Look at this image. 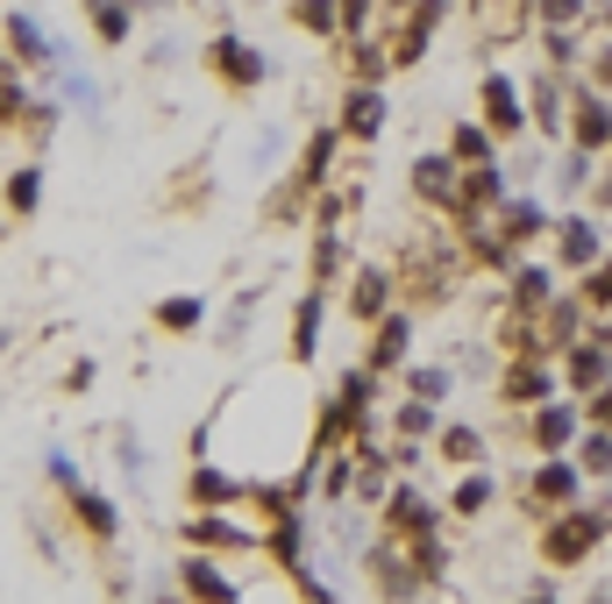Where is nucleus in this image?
Returning <instances> with one entry per match:
<instances>
[{"mask_svg": "<svg viewBox=\"0 0 612 604\" xmlns=\"http://www.w3.org/2000/svg\"><path fill=\"white\" fill-rule=\"evenodd\" d=\"M577 470H585L591 483H612V427H599V420H585V434L570 441Z\"/></svg>", "mask_w": 612, "mask_h": 604, "instance_id": "obj_29", "label": "nucleus"}, {"mask_svg": "<svg viewBox=\"0 0 612 604\" xmlns=\"http://www.w3.org/2000/svg\"><path fill=\"white\" fill-rule=\"evenodd\" d=\"M36 206H43V164H22L8 178V214H36Z\"/></svg>", "mask_w": 612, "mask_h": 604, "instance_id": "obj_38", "label": "nucleus"}, {"mask_svg": "<svg viewBox=\"0 0 612 604\" xmlns=\"http://www.w3.org/2000/svg\"><path fill=\"white\" fill-rule=\"evenodd\" d=\"M0 349H8V335H0Z\"/></svg>", "mask_w": 612, "mask_h": 604, "instance_id": "obj_48", "label": "nucleus"}, {"mask_svg": "<svg viewBox=\"0 0 612 604\" xmlns=\"http://www.w3.org/2000/svg\"><path fill=\"white\" fill-rule=\"evenodd\" d=\"M407 391L413 399H449V370L442 362H407Z\"/></svg>", "mask_w": 612, "mask_h": 604, "instance_id": "obj_40", "label": "nucleus"}, {"mask_svg": "<svg viewBox=\"0 0 612 604\" xmlns=\"http://www.w3.org/2000/svg\"><path fill=\"white\" fill-rule=\"evenodd\" d=\"M605 534H612V512H599V505L585 512V497H577V505L542 512L534 555H542V569H585L591 555H599V540H605Z\"/></svg>", "mask_w": 612, "mask_h": 604, "instance_id": "obj_1", "label": "nucleus"}, {"mask_svg": "<svg viewBox=\"0 0 612 604\" xmlns=\"http://www.w3.org/2000/svg\"><path fill=\"white\" fill-rule=\"evenodd\" d=\"M556 391H563V377L548 370V356H505V370H499V399L513 405V413H527V405L556 399Z\"/></svg>", "mask_w": 612, "mask_h": 604, "instance_id": "obj_5", "label": "nucleus"}, {"mask_svg": "<svg viewBox=\"0 0 612 604\" xmlns=\"http://www.w3.org/2000/svg\"><path fill=\"white\" fill-rule=\"evenodd\" d=\"M385 114H392V108H385L378 86L349 79V93H342V121H335L342 143H378V135H385Z\"/></svg>", "mask_w": 612, "mask_h": 604, "instance_id": "obj_11", "label": "nucleus"}, {"mask_svg": "<svg viewBox=\"0 0 612 604\" xmlns=\"http://www.w3.org/2000/svg\"><path fill=\"white\" fill-rule=\"evenodd\" d=\"M413 200H427L435 214H456V206H463V164L449 157V149L413 157Z\"/></svg>", "mask_w": 612, "mask_h": 604, "instance_id": "obj_6", "label": "nucleus"}, {"mask_svg": "<svg viewBox=\"0 0 612 604\" xmlns=\"http://www.w3.org/2000/svg\"><path fill=\"white\" fill-rule=\"evenodd\" d=\"M151 321L164 327V335H200L207 299H200V292H171V299H157V313H151Z\"/></svg>", "mask_w": 612, "mask_h": 604, "instance_id": "obj_30", "label": "nucleus"}, {"mask_svg": "<svg viewBox=\"0 0 612 604\" xmlns=\"http://www.w3.org/2000/svg\"><path fill=\"white\" fill-rule=\"evenodd\" d=\"M505 192H513V186H505V164H499V157H485V164H463V206L491 214V206H499ZM463 206H456V214H463Z\"/></svg>", "mask_w": 612, "mask_h": 604, "instance_id": "obj_23", "label": "nucleus"}, {"mask_svg": "<svg viewBox=\"0 0 612 604\" xmlns=\"http://www.w3.org/2000/svg\"><path fill=\"white\" fill-rule=\"evenodd\" d=\"M407 555H413V569H421L427 591H435V583L449 577V548H442V534H413V540H407Z\"/></svg>", "mask_w": 612, "mask_h": 604, "instance_id": "obj_35", "label": "nucleus"}, {"mask_svg": "<svg viewBox=\"0 0 612 604\" xmlns=\"http://www.w3.org/2000/svg\"><path fill=\"white\" fill-rule=\"evenodd\" d=\"M385 8H407V0H385Z\"/></svg>", "mask_w": 612, "mask_h": 604, "instance_id": "obj_47", "label": "nucleus"}, {"mask_svg": "<svg viewBox=\"0 0 612 604\" xmlns=\"http://www.w3.org/2000/svg\"><path fill=\"white\" fill-rule=\"evenodd\" d=\"M286 14L307 29V36H342V8H335V0H292Z\"/></svg>", "mask_w": 612, "mask_h": 604, "instance_id": "obj_36", "label": "nucleus"}, {"mask_svg": "<svg viewBox=\"0 0 612 604\" xmlns=\"http://www.w3.org/2000/svg\"><path fill=\"white\" fill-rule=\"evenodd\" d=\"M407 349H413V306H392L370 321V370H407Z\"/></svg>", "mask_w": 612, "mask_h": 604, "instance_id": "obj_14", "label": "nucleus"}, {"mask_svg": "<svg viewBox=\"0 0 612 604\" xmlns=\"http://www.w3.org/2000/svg\"><path fill=\"white\" fill-rule=\"evenodd\" d=\"M491 497H499V483L485 477V462H470L463 483L449 491V512H456V519H477V512H491Z\"/></svg>", "mask_w": 612, "mask_h": 604, "instance_id": "obj_31", "label": "nucleus"}, {"mask_svg": "<svg viewBox=\"0 0 612 604\" xmlns=\"http://www.w3.org/2000/svg\"><path fill=\"white\" fill-rule=\"evenodd\" d=\"M520 497H527V512L534 505H548V512L577 505V497H585V470H577V456H570V448H563V456H542L527 477H520Z\"/></svg>", "mask_w": 612, "mask_h": 604, "instance_id": "obj_2", "label": "nucleus"}, {"mask_svg": "<svg viewBox=\"0 0 612 604\" xmlns=\"http://www.w3.org/2000/svg\"><path fill=\"white\" fill-rule=\"evenodd\" d=\"M570 143L591 149V157L612 149V100L599 93V86H577L570 93Z\"/></svg>", "mask_w": 612, "mask_h": 604, "instance_id": "obj_12", "label": "nucleus"}, {"mask_svg": "<svg viewBox=\"0 0 612 604\" xmlns=\"http://www.w3.org/2000/svg\"><path fill=\"white\" fill-rule=\"evenodd\" d=\"M385 526H392L399 540H413V534H442V505L421 491L413 477H392V491H385Z\"/></svg>", "mask_w": 612, "mask_h": 604, "instance_id": "obj_4", "label": "nucleus"}, {"mask_svg": "<svg viewBox=\"0 0 612 604\" xmlns=\"http://www.w3.org/2000/svg\"><path fill=\"white\" fill-rule=\"evenodd\" d=\"M8 57H14L22 71H57V57H65V51H57V43L43 36V22H36V14H22V8H14V14H8Z\"/></svg>", "mask_w": 612, "mask_h": 604, "instance_id": "obj_16", "label": "nucleus"}, {"mask_svg": "<svg viewBox=\"0 0 612 604\" xmlns=\"http://www.w3.org/2000/svg\"><path fill=\"white\" fill-rule=\"evenodd\" d=\"M51 477H57V491H71V483H79V470H71L65 448H51Z\"/></svg>", "mask_w": 612, "mask_h": 604, "instance_id": "obj_46", "label": "nucleus"}, {"mask_svg": "<svg viewBox=\"0 0 612 604\" xmlns=\"http://www.w3.org/2000/svg\"><path fill=\"white\" fill-rule=\"evenodd\" d=\"M342 284H349V292H342V306H349L356 313V321H378V313H392V270H385V264H349V278H342Z\"/></svg>", "mask_w": 612, "mask_h": 604, "instance_id": "obj_10", "label": "nucleus"}, {"mask_svg": "<svg viewBox=\"0 0 612 604\" xmlns=\"http://www.w3.org/2000/svg\"><path fill=\"white\" fill-rule=\"evenodd\" d=\"M186 540L192 548H214V555H249V548H264L249 526H235V519H221V512H207V505H192V519H186Z\"/></svg>", "mask_w": 612, "mask_h": 604, "instance_id": "obj_15", "label": "nucleus"}, {"mask_svg": "<svg viewBox=\"0 0 612 604\" xmlns=\"http://www.w3.org/2000/svg\"><path fill=\"white\" fill-rule=\"evenodd\" d=\"M585 178H591V149H570L556 171V192H585Z\"/></svg>", "mask_w": 612, "mask_h": 604, "instance_id": "obj_42", "label": "nucleus"}, {"mask_svg": "<svg viewBox=\"0 0 612 604\" xmlns=\"http://www.w3.org/2000/svg\"><path fill=\"white\" fill-rule=\"evenodd\" d=\"M548 235H556V264L570 270V278H577V270H591V264L605 256V228H599L591 214H563Z\"/></svg>", "mask_w": 612, "mask_h": 604, "instance_id": "obj_9", "label": "nucleus"}, {"mask_svg": "<svg viewBox=\"0 0 612 604\" xmlns=\"http://www.w3.org/2000/svg\"><path fill=\"white\" fill-rule=\"evenodd\" d=\"M491 143H499V135H491L485 121H456V135H449V157H456V164H485V157H491Z\"/></svg>", "mask_w": 612, "mask_h": 604, "instance_id": "obj_37", "label": "nucleus"}, {"mask_svg": "<svg viewBox=\"0 0 612 604\" xmlns=\"http://www.w3.org/2000/svg\"><path fill=\"white\" fill-rule=\"evenodd\" d=\"M577 292H585L591 313H612V256H599L591 270H577Z\"/></svg>", "mask_w": 612, "mask_h": 604, "instance_id": "obj_39", "label": "nucleus"}, {"mask_svg": "<svg viewBox=\"0 0 612 604\" xmlns=\"http://www.w3.org/2000/svg\"><path fill=\"white\" fill-rule=\"evenodd\" d=\"M435 456L449 462V470H470V462L491 456V441H485V427H470V420H449V427L435 434Z\"/></svg>", "mask_w": 612, "mask_h": 604, "instance_id": "obj_24", "label": "nucleus"}, {"mask_svg": "<svg viewBox=\"0 0 612 604\" xmlns=\"http://www.w3.org/2000/svg\"><path fill=\"white\" fill-rule=\"evenodd\" d=\"M335 149H342V128H313L307 149H300V164H292V186H300V192H321L327 178H335Z\"/></svg>", "mask_w": 612, "mask_h": 604, "instance_id": "obj_20", "label": "nucleus"}, {"mask_svg": "<svg viewBox=\"0 0 612 604\" xmlns=\"http://www.w3.org/2000/svg\"><path fill=\"white\" fill-rule=\"evenodd\" d=\"M491 228L513 242V249H534V242L556 228V214H548V206L534 200V192H505V200L491 206Z\"/></svg>", "mask_w": 612, "mask_h": 604, "instance_id": "obj_7", "label": "nucleus"}, {"mask_svg": "<svg viewBox=\"0 0 612 604\" xmlns=\"http://www.w3.org/2000/svg\"><path fill=\"white\" fill-rule=\"evenodd\" d=\"M612 377V349L605 342H570V349H563V384H570V399H591V391H599Z\"/></svg>", "mask_w": 612, "mask_h": 604, "instance_id": "obj_17", "label": "nucleus"}, {"mask_svg": "<svg viewBox=\"0 0 612 604\" xmlns=\"http://www.w3.org/2000/svg\"><path fill=\"white\" fill-rule=\"evenodd\" d=\"M585 420H599V427H612V377H605L599 391H591V413H585Z\"/></svg>", "mask_w": 612, "mask_h": 604, "instance_id": "obj_45", "label": "nucleus"}, {"mask_svg": "<svg viewBox=\"0 0 612 604\" xmlns=\"http://www.w3.org/2000/svg\"><path fill=\"white\" fill-rule=\"evenodd\" d=\"M178 591H186V597L235 604V597H243V583H235V577H221V562H214V555H186V562H178Z\"/></svg>", "mask_w": 612, "mask_h": 604, "instance_id": "obj_19", "label": "nucleus"}, {"mask_svg": "<svg viewBox=\"0 0 612 604\" xmlns=\"http://www.w3.org/2000/svg\"><path fill=\"white\" fill-rule=\"evenodd\" d=\"M207 71H214L221 86H235V93H249V86L271 79V65H264V51L249 36H235V29H221L214 43H207Z\"/></svg>", "mask_w": 612, "mask_h": 604, "instance_id": "obj_3", "label": "nucleus"}, {"mask_svg": "<svg viewBox=\"0 0 612 604\" xmlns=\"http://www.w3.org/2000/svg\"><path fill=\"white\" fill-rule=\"evenodd\" d=\"M542 51H548V65H556V71H577V65H585V36H577V22H548L542 29Z\"/></svg>", "mask_w": 612, "mask_h": 604, "instance_id": "obj_34", "label": "nucleus"}, {"mask_svg": "<svg viewBox=\"0 0 612 604\" xmlns=\"http://www.w3.org/2000/svg\"><path fill=\"white\" fill-rule=\"evenodd\" d=\"M477 100H485V128L491 135H520L527 128V93H520L505 71H485V79H477Z\"/></svg>", "mask_w": 612, "mask_h": 604, "instance_id": "obj_13", "label": "nucleus"}, {"mask_svg": "<svg viewBox=\"0 0 612 604\" xmlns=\"http://www.w3.org/2000/svg\"><path fill=\"white\" fill-rule=\"evenodd\" d=\"M86 22H93V36L108 43V51H122V43L136 36V0H86Z\"/></svg>", "mask_w": 612, "mask_h": 604, "instance_id": "obj_26", "label": "nucleus"}, {"mask_svg": "<svg viewBox=\"0 0 612 604\" xmlns=\"http://www.w3.org/2000/svg\"><path fill=\"white\" fill-rule=\"evenodd\" d=\"M71 519H79L86 526V534H93V540H114V534H122V512H114L108 505V497H100V491H86V483H71Z\"/></svg>", "mask_w": 612, "mask_h": 604, "instance_id": "obj_27", "label": "nucleus"}, {"mask_svg": "<svg viewBox=\"0 0 612 604\" xmlns=\"http://www.w3.org/2000/svg\"><path fill=\"white\" fill-rule=\"evenodd\" d=\"M591 86H599V93H612V43H599V51H591Z\"/></svg>", "mask_w": 612, "mask_h": 604, "instance_id": "obj_44", "label": "nucleus"}, {"mask_svg": "<svg viewBox=\"0 0 612 604\" xmlns=\"http://www.w3.org/2000/svg\"><path fill=\"white\" fill-rule=\"evenodd\" d=\"M548 22H577V29H585L591 22V0H534V29H548Z\"/></svg>", "mask_w": 612, "mask_h": 604, "instance_id": "obj_41", "label": "nucleus"}, {"mask_svg": "<svg viewBox=\"0 0 612 604\" xmlns=\"http://www.w3.org/2000/svg\"><path fill=\"white\" fill-rule=\"evenodd\" d=\"M335 8H342V43H349V36H364V22H370L378 0H335Z\"/></svg>", "mask_w": 612, "mask_h": 604, "instance_id": "obj_43", "label": "nucleus"}, {"mask_svg": "<svg viewBox=\"0 0 612 604\" xmlns=\"http://www.w3.org/2000/svg\"><path fill=\"white\" fill-rule=\"evenodd\" d=\"M392 427H399V441H435V434H442L435 399H413V391H407V405L392 413Z\"/></svg>", "mask_w": 612, "mask_h": 604, "instance_id": "obj_33", "label": "nucleus"}, {"mask_svg": "<svg viewBox=\"0 0 612 604\" xmlns=\"http://www.w3.org/2000/svg\"><path fill=\"white\" fill-rule=\"evenodd\" d=\"M527 108H534V121H542L548 135H563V128H570V114H563L570 100H563V79H556V65H548V71H534V86H527Z\"/></svg>", "mask_w": 612, "mask_h": 604, "instance_id": "obj_28", "label": "nucleus"}, {"mask_svg": "<svg viewBox=\"0 0 612 604\" xmlns=\"http://www.w3.org/2000/svg\"><path fill=\"white\" fill-rule=\"evenodd\" d=\"M321 313H327V292H321V284H307V299L292 306V362L321 356Z\"/></svg>", "mask_w": 612, "mask_h": 604, "instance_id": "obj_25", "label": "nucleus"}, {"mask_svg": "<svg viewBox=\"0 0 612 604\" xmlns=\"http://www.w3.org/2000/svg\"><path fill=\"white\" fill-rule=\"evenodd\" d=\"M186 497L207 512H229V505H249V477H221L214 462L192 456V477H186Z\"/></svg>", "mask_w": 612, "mask_h": 604, "instance_id": "obj_18", "label": "nucleus"}, {"mask_svg": "<svg viewBox=\"0 0 612 604\" xmlns=\"http://www.w3.org/2000/svg\"><path fill=\"white\" fill-rule=\"evenodd\" d=\"M577 434H585V413H577L563 391H556V399H542V405H527V441L542 448V456H563Z\"/></svg>", "mask_w": 612, "mask_h": 604, "instance_id": "obj_8", "label": "nucleus"}, {"mask_svg": "<svg viewBox=\"0 0 612 604\" xmlns=\"http://www.w3.org/2000/svg\"><path fill=\"white\" fill-rule=\"evenodd\" d=\"M534 29V0H477V36L485 43H513Z\"/></svg>", "mask_w": 612, "mask_h": 604, "instance_id": "obj_21", "label": "nucleus"}, {"mask_svg": "<svg viewBox=\"0 0 612 604\" xmlns=\"http://www.w3.org/2000/svg\"><path fill=\"white\" fill-rule=\"evenodd\" d=\"M505 278H513L505 306H527V313H542L548 299H556V270H548V264H534V256H513V270H505Z\"/></svg>", "mask_w": 612, "mask_h": 604, "instance_id": "obj_22", "label": "nucleus"}, {"mask_svg": "<svg viewBox=\"0 0 612 604\" xmlns=\"http://www.w3.org/2000/svg\"><path fill=\"white\" fill-rule=\"evenodd\" d=\"M349 79H364V86H385V71H392V51L385 43H370V36H349Z\"/></svg>", "mask_w": 612, "mask_h": 604, "instance_id": "obj_32", "label": "nucleus"}]
</instances>
